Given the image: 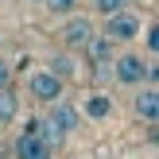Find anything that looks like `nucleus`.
<instances>
[{
	"mask_svg": "<svg viewBox=\"0 0 159 159\" xmlns=\"http://www.w3.org/2000/svg\"><path fill=\"white\" fill-rule=\"evenodd\" d=\"M78 124H82V109H74L70 101H54V105L47 109L43 124H39V136H43L47 144H62L70 132H78Z\"/></svg>",
	"mask_w": 159,
	"mask_h": 159,
	"instance_id": "nucleus-1",
	"label": "nucleus"
},
{
	"mask_svg": "<svg viewBox=\"0 0 159 159\" xmlns=\"http://www.w3.org/2000/svg\"><path fill=\"white\" fill-rule=\"evenodd\" d=\"M62 89H66V82H62L58 74H51V70H35V74L27 78V93L39 101V105H54V101H62Z\"/></svg>",
	"mask_w": 159,
	"mask_h": 159,
	"instance_id": "nucleus-2",
	"label": "nucleus"
},
{
	"mask_svg": "<svg viewBox=\"0 0 159 159\" xmlns=\"http://www.w3.org/2000/svg\"><path fill=\"white\" fill-rule=\"evenodd\" d=\"M105 35L113 39L116 47H120V43H132L136 35H144V20H140L136 12L124 8V12H116V16H109V20H105Z\"/></svg>",
	"mask_w": 159,
	"mask_h": 159,
	"instance_id": "nucleus-3",
	"label": "nucleus"
},
{
	"mask_svg": "<svg viewBox=\"0 0 159 159\" xmlns=\"http://www.w3.org/2000/svg\"><path fill=\"white\" fill-rule=\"evenodd\" d=\"M113 78H116L120 85H144V78H148V58H140V54H116Z\"/></svg>",
	"mask_w": 159,
	"mask_h": 159,
	"instance_id": "nucleus-4",
	"label": "nucleus"
},
{
	"mask_svg": "<svg viewBox=\"0 0 159 159\" xmlns=\"http://www.w3.org/2000/svg\"><path fill=\"white\" fill-rule=\"evenodd\" d=\"M58 35H62V47H66V51H85L97 31H93V23L85 20V16H74V20H66V27H62Z\"/></svg>",
	"mask_w": 159,
	"mask_h": 159,
	"instance_id": "nucleus-5",
	"label": "nucleus"
},
{
	"mask_svg": "<svg viewBox=\"0 0 159 159\" xmlns=\"http://www.w3.org/2000/svg\"><path fill=\"white\" fill-rule=\"evenodd\" d=\"M16 159H54V144H47L43 136H16Z\"/></svg>",
	"mask_w": 159,
	"mask_h": 159,
	"instance_id": "nucleus-6",
	"label": "nucleus"
},
{
	"mask_svg": "<svg viewBox=\"0 0 159 159\" xmlns=\"http://www.w3.org/2000/svg\"><path fill=\"white\" fill-rule=\"evenodd\" d=\"M85 54H89L93 70H105V66H113V62H116V43H113L109 35H93V43L85 47Z\"/></svg>",
	"mask_w": 159,
	"mask_h": 159,
	"instance_id": "nucleus-7",
	"label": "nucleus"
},
{
	"mask_svg": "<svg viewBox=\"0 0 159 159\" xmlns=\"http://www.w3.org/2000/svg\"><path fill=\"white\" fill-rule=\"evenodd\" d=\"M132 109H136V116H140V120H148V124H159V89H155V85L140 89L136 97H132Z\"/></svg>",
	"mask_w": 159,
	"mask_h": 159,
	"instance_id": "nucleus-8",
	"label": "nucleus"
},
{
	"mask_svg": "<svg viewBox=\"0 0 159 159\" xmlns=\"http://www.w3.org/2000/svg\"><path fill=\"white\" fill-rule=\"evenodd\" d=\"M82 113L89 116V120H105V116L113 113V101H109L105 93H89V97H85V105H82Z\"/></svg>",
	"mask_w": 159,
	"mask_h": 159,
	"instance_id": "nucleus-9",
	"label": "nucleus"
},
{
	"mask_svg": "<svg viewBox=\"0 0 159 159\" xmlns=\"http://www.w3.org/2000/svg\"><path fill=\"white\" fill-rule=\"evenodd\" d=\"M20 116V97L12 89H0V124H12Z\"/></svg>",
	"mask_w": 159,
	"mask_h": 159,
	"instance_id": "nucleus-10",
	"label": "nucleus"
},
{
	"mask_svg": "<svg viewBox=\"0 0 159 159\" xmlns=\"http://www.w3.org/2000/svg\"><path fill=\"white\" fill-rule=\"evenodd\" d=\"M47 70H51V74H58L62 82H66V78H74V74H78V66H74V58H54V62H51V66H47Z\"/></svg>",
	"mask_w": 159,
	"mask_h": 159,
	"instance_id": "nucleus-11",
	"label": "nucleus"
},
{
	"mask_svg": "<svg viewBox=\"0 0 159 159\" xmlns=\"http://www.w3.org/2000/svg\"><path fill=\"white\" fill-rule=\"evenodd\" d=\"M124 4H128V0H93V8H97L105 20H109V16H116V12H124Z\"/></svg>",
	"mask_w": 159,
	"mask_h": 159,
	"instance_id": "nucleus-12",
	"label": "nucleus"
},
{
	"mask_svg": "<svg viewBox=\"0 0 159 159\" xmlns=\"http://www.w3.org/2000/svg\"><path fill=\"white\" fill-rule=\"evenodd\" d=\"M43 4H47V12H51V16H70L78 0H43Z\"/></svg>",
	"mask_w": 159,
	"mask_h": 159,
	"instance_id": "nucleus-13",
	"label": "nucleus"
},
{
	"mask_svg": "<svg viewBox=\"0 0 159 159\" xmlns=\"http://www.w3.org/2000/svg\"><path fill=\"white\" fill-rule=\"evenodd\" d=\"M148 51H152V54H159V23H152V27H148Z\"/></svg>",
	"mask_w": 159,
	"mask_h": 159,
	"instance_id": "nucleus-14",
	"label": "nucleus"
},
{
	"mask_svg": "<svg viewBox=\"0 0 159 159\" xmlns=\"http://www.w3.org/2000/svg\"><path fill=\"white\" fill-rule=\"evenodd\" d=\"M144 82H152L155 89H159V58H155V62H148V78H144Z\"/></svg>",
	"mask_w": 159,
	"mask_h": 159,
	"instance_id": "nucleus-15",
	"label": "nucleus"
},
{
	"mask_svg": "<svg viewBox=\"0 0 159 159\" xmlns=\"http://www.w3.org/2000/svg\"><path fill=\"white\" fill-rule=\"evenodd\" d=\"M8 82H12V66L0 58V89H8Z\"/></svg>",
	"mask_w": 159,
	"mask_h": 159,
	"instance_id": "nucleus-16",
	"label": "nucleus"
}]
</instances>
